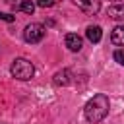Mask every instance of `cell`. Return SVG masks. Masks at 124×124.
<instances>
[{
    "mask_svg": "<svg viewBox=\"0 0 124 124\" xmlns=\"http://www.w3.org/2000/svg\"><path fill=\"white\" fill-rule=\"evenodd\" d=\"M108 108H110L108 97H107L105 93H97V95H93V99L87 101V105H85V108H83V114H85L87 122L97 124V122H101V120L108 114Z\"/></svg>",
    "mask_w": 124,
    "mask_h": 124,
    "instance_id": "1",
    "label": "cell"
},
{
    "mask_svg": "<svg viewBox=\"0 0 124 124\" xmlns=\"http://www.w3.org/2000/svg\"><path fill=\"white\" fill-rule=\"evenodd\" d=\"M10 72H12V76H14L16 79L27 81V79H31L33 74H35V66H33V62H29L27 58H16V60L12 62Z\"/></svg>",
    "mask_w": 124,
    "mask_h": 124,
    "instance_id": "2",
    "label": "cell"
},
{
    "mask_svg": "<svg viewBox=\"0 0 124 124\" xmlns=\"http://www.w3.org/2000/svg\"><path fill=\"white\" fill-rule=\"evenodd\" d=\"M45 37V27L41 23H29L23 31V39L27 43H39Z\"/></svg>",
    "mask_w": 124,
    "mask_h": 124,
    "instance_id": "3",
    "label": "cell"
},
{
    "mask_svg": "<svg viewBox=\"0 0 124 124\" xmlns=\"http://www.w3.org/2000/svg\"><path fill=\"white\" fill-rule=\"evenodd\" d=\"M79 10H83L85 14L89 16H95L99 10H101V2L99 0H72Z\"/></svg>",
    "mask_w": 124,
    "mask_h": 124,
    "instance_id": "4",
    "label": "cell"
},
{
    "mask_svg": "<svg viewBox=\"0 0 124 124\" xmlns=\"http://www.w3.org/2000/svg\"><path fill=\"white\" fill-rule=\"evenodd\" d=\"M64 41H66V46H68L72 52H78V50H81V46H83V39H81L79 35H76V33H68Z\"/></svg>",
    "mask_w": 124,
    "mask_h": 124,
    "instance_id": "5",
    "label": "cell"
},
{
    "mask_svg": "<svg viewBox=\"0 0 124 124\" xmlns=\"http://www.w3.org/2000/svg\"><path fill=\"white\" fill-rule=\"evenodd\" d=\"M110 43L116 46H124V25H116L110 33Z\"/></svg>",
    "mask_w": 124,
    "mask_h": 124,
    "instance_id": "6",
    "label": "cell"
},
{
    "mask_svg": "<svg viewBox=\"0 0 124 124\" xmlns=\"http://www.w3.org/2000/svg\"><path fill=\"white\" fill-rule=\"evenodd\" d=\"M85 37H87L91 43H99V41H101V37H103V31H101V27H99V25H89V27H87V31H85Z\"/></svg>",
    "mask_w": 124,
    "mask_h": 124,
    "instance_id": "7",
    "label": "cell"
},
{
    "mask_svg": "<svg viewBox=\"0 0 124 124\" xmlns=\"http://www.w3.org/2000/svg\"><path fill=\"white\" fill-rule=\"evenodd\" d=\"M107 14H108V17H112V19H124V4L110 6V8L107 10Z\"/></svg>",
    "mask_w": 124,
    "mask_h": 124,
    "instance_id": "8",
    "label": "cell"
},
{
    "mask_svg": "<svg viewBox=\"0 0 124 124\" xmlns=\"http://www.w3.org/2000/svg\"><path fill=\"white\" fill-rule=\"evenodd\" d=\"M54 83L56 85H68L70 83V70H62L54 76Z\"/></svg>",
    "mask_w": 124,
    "mask_h": 124,
    "instance_id": "9",
    "label": "cell"
},
{
    "mask_svg": "<svg viewBox=\"0 0 124 124\" xmlns=\"http://www.w3.org/2000/svg\"><path fill=\"white\" fill-rule=\"evenodd\" d=\"M17 10H21V12H25V14H33L35 12V4L31 2V0H21V4L17 6Z\"/></svg>",
    "mask_w": 124,
    "mask_h": 124,
    "instance_id": "10",
    "label": "cell"
},
{
    "mask_svg": "<svg viewBox=\"0 0 124 124\" xmlns=\"http://www.w3.org/2000/svg\"><path fill=\"white\" fill-rule=\"evenodd\" d=\"M114 60H116L120 66H124V50H116V52H114Z\"/></svg>",
    "mask_w": 124,
    "mask_h": 124,
    "instance_id": "11",
    "label": "cell"
},
{
    "mask_svg": "<svg viewBox=\"0 0 124 124\" xmlns=\"http://www.w3.org/2000/svg\"><path fill=\"white\" fill-rule=\"evenodd\" d=\"M54 4V0H37V6L39 8H50Z\"/></svg>",
    "mask_w": 124,
    "mask_h": 124,
    "instance_id": "12",
    "label": "cell"
},
{
    "mask_svg": "<svg viewBox=\"0 0 124 124\" xmlns=\"http://www.w3.org/2000/svg\"><path fill=\"white\" fill-rule=\"evenodd\" d=\"M0 19H2V21H8V23H14V21H16L14 16H10V14H2V12H0Z\"/></svg>",
    "mask_w": 124,
    "mask_h": 124,
    "instance_id": "13",
    "label": "cell"
}]
</instances>
